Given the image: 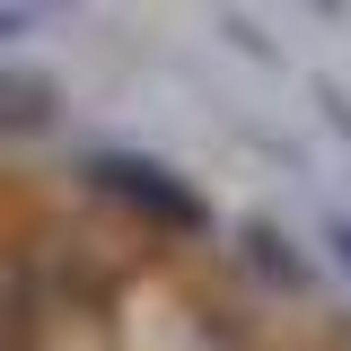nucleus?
Returning a JSON list of instances; mask_svg holds the SVG:
<instances>
[{
    "label": "nucleus",
    "mask_w": 351,
    "mask_h": 351,
    "mask_svg": "<svg viewBox=\"0 0 351 351\" xmlns=\"http://www.w3.org/2000/svg\"><path fill=\"white\" fill-rule=\"evenodd\" d=\"M62 184H71L80 211H97L106 228H132V237L176 246V255L219 246V228H228L211 193L176 167V158L141 149V141H80V149L62 158Z\"/></svg>",
    "instance_id": "obj_1"
},
{
    "label": "nucleus",
    "mask_w": 351,
    "mask_h": 351,
    "mask_svg": "<svg viewBox=\"0 0 351 351\" xmlns=\"http://www.w3.org/2000/svg\"><path fill=\"white\" fill-rule=\"evenodd\" d=\"M27 36H36V9H27V0H0V53L27 44Z\"/></svg>",
    "instance_id": "obj_8"
},
{
    "label": "nucleus",
    "mask_w": 351,
    "mask_h": 351,
    "mask_svg": "<svg viewBox=\"0 0 351 351\" xmlns=\"http://www.w3.org/2000/svg\"><path fill=\"white\" fill-rule=\"evenodd\" d=\"M71 123V88L36 71V62H9L0 53V149H36Z\"/></svg>",
    "instance_id": "obj_3"
},
{
    "label": "nucleus",
    "mask_w": 351,
    "mask_h": 351,
    "mask_svg": "<svg viewBox=\"0 0 351 351\" xmlns=\"http://www.w3.org/2000/svg\"><path fill=\"white\" fill-rule=\"evenodd\" d=\"M307 9H316L325 27H343V18H351V0H307Z\"/></svg>",
    "instance_id": "obj_9"
},
{
    "label": "nucleus",
    "mask_w": 351,
    "mask_h": 351,
    "mask_svg": "<svg viewBox=\"0 0 351 351\" xmlns=\"http://www.w3.org/2000/svg\"><path fill=\"white\" fill-rule=\"evenodd\" d=\"M219 255H228V281H237L255 307H307L316 290H325L316 246H307L290 219H272V211L228 219V228H219Z\"/></svg>",
    "instance_id": "obj_2"
},
{
    "label": "nucleus",
    "mask_w": 351,
    "mask_h": 351,
    "mask_svg": "<svg viewBox=\"0 0 351 351\" xmlns=\"http://www.w3.org/2000/svg\"><path fill=\"white\" fill-rule=\"evenodd\" d=\"M0 351H53V316L36 299V272H27L18 237H0Z\"/></svg>",
    "instance_id": "obj_4"
},
{
    "label": "nucleus",
    "mask_w": 351,
    "mask_h": 351,
    "mask_svg": "<svg viewBox=\"0 0 351 351\" xmlns=\"http://www.w3.org/2000/svg\"><path fill=\"white\" fill-rule=\"evenodd\" d=\"M263 351H281V343H263Z\"/></svg>",
    "instance_id": "obj_11"
},
{
    "label": "nucleus",
    "mask_w": 351,
    "mask_h": 351,
    "mask_svg": "<svg viewBox=\"0 0 351 351\" xmlns=\"http://www.w3.org/2000/svg\"><path fill=\"white\" fill-rule=\"evenodd\" d=\"M316 114L343 132V149H351V88H343V80H316Z\"/></svg>",
    "instance_id": "obj_6"
},
{
    "label": "nucleus",
    "mask_w": 351,
    "mask_h": 351,
    "mask_svg": "<svg viewBox=\"0 0 351 351\" xmlns=\"http://www.w3.org/2000/svg\"><path fill=\"white\" fill-rule=\"evenodd\" d=\"M316 246H325V255H334V263L351 272V211H325V228H316Z\"/></svg>",
    "instance_id": "obj_7"
},
{
    "label": "nucleus",
    "mask_w": 351,
    "mask_h": 351,
    "mask_svg": "<svg viewBox=\"0 0 351 351\" xmlns=\"http://www.w3.org/2000/svg\"><path fill=\"white\" fill-rule=\"evenodd\" d=\"M27 9H80V0H27Z\"/></svg>",
    "instance_id": "obj_10"
},
{
    "label": "nucleus",
    "mask_w": 351,
    "mask_h": 351,
    "mask_svg": "<svg viewBox=\"0 0 351 351\" xmlns=\"http://www.w3.org/2000/svg\"><path fill=\"white\" fill-rule=\"evenodd\" d=\"M219 36H228V53H246L255 71H281V44L263 36V27L246 18V9H219Z\"/></svg>",
    "instance_id": "obj_5"
}]
</instances>
